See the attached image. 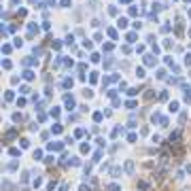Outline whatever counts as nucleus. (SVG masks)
Listing matches in <instances>:
<instances>
[{
    "instance_id": "1",
    "label": "nucleus",
    "mask_w": 191,
    "mask_h": 191,
    "mask_svg": "<svg viewBox=\"0 0 191 191\" xmlns=\"http://www.w3.org/2000/svg\"><path fill=\"white\" fill-rule=\"evenodd\" d=\"M62 147H64L62 142H51L49 144V151H62Z\"/></svg>"
},
{
    "instance_id": "2",
    "label": "nucleus",
    "mask_w": 191,
    "mask_h": 191,
    "mask_svg": "<svg viewBox=\"0 0 191 191\" xmlns=\"http://www.w3.org/2000/svg\"><path fill=\"white\" fill-rule=\"evenodd\" d=\"M144 64H147V66H155V55H147L144 58Z\"/></svg>"
},
{
    "instance_id": "3",
    "label": "nucleus",
    "mask_w": 191,
    "mask_h": 191,
    "mask_svg": "<svg viewBox=\"0 0 191 191\" xmlns=\"http://www.w3.org/2000/svg\"><path fill=\"white\" fill-rule=\"evenodd\" d=\"M64 100H66V106H68V111H70V108H75V100H72V96H66Z\"/></svg>"
},
{
    "instance_id": "4",
    "label": "nucleus",
    "mask_w": 191,
    "mask_h": 191,
    "mask_svg": "<svg viewBox=\"0 0 191 191\" xmlns=\"http://www.w3.org/2000/svg\"><path fill=\"white\" fill-rule=\"evenodd\" d=\"M15 187H13V183H9V180H4L2 183V191H13Z\"/></svg>"
},
{
    "instance_id": "5",
    "label": "nucleus",
    "mask_w": 191,
    "mask_h": 191,
    "mask_svg": "<svg viewBox=\"0 0 191 191\" xmlns=\"http://www.w3.org/2000/svg\"><path fill=\"white\" fill-rule=\"evenodd\" d=\"M125 172H127V174H132V172H134V161H127L125 163Z\"/></svg>"
},
{
    "instance_id": "6",
    "label": "nucleus",
    "mask_w": 191,
    "mask_h": 191,
    "mask_svg": "<svg viewBox=\"0 0 191 191\" xmlns=\"http://www.w3.org/2000/svg\"><path fill=\"white\" fill-rule=\"evenodd\" d=\"M23 79H26V81H32V79H34V72H32V70H26V72H23Z\"/></svg>"
},
{
    "instance_id": "7",
    "label": "nucleus",
    "mask_w": 191,
    "mask_h": 191,
    "mask_svg": "<svg viewBox=\"0 0 191 191\" xmlns=\"http://www.w3.org/2000/svg\"><path fill=\"white\" fill-rule=\"evenodd\" d=\"M178 138H180V134H178V132H174V134H170V144H174V142H176Z\"/></svg>"
},
{
    "instance_id": "8",
    "label": "nucleus",
    "mask_w": 191,
    "mask_h": 191,
    "mask_svg": "<svg viewBox=\"0 0 191 191\" xmlns=\"http://www.w3.org/2000/svg\"><path fill=\"white\" fill-rule=\"evenodd\" d=\"M117 26H119V28H125V26H127V19H125V17H121V19L117 21Z\"/></svg>"
},
{
    "instance_id": "9",
    "label": "nucleus",
    "mask_w": 191,
    "mask_h": 191,
    "mask_svg": "<svg viewBox=\"0 0 191 191\" xmlns=\"http://www.w3.org/2000/svg\"><path fill=\"white\" fill-rule=\"evenodd\" d=\"M9 155H13V157H19V149H9Z\"/></svg>"
},
{
    "instance_id": "10",
    "label": "nucleus",
    "mask_w": 191,
    "mask_h": 191,
    "mask_svg": "<svg viewBox=\"0 0 191 191\" xmlns=\"http://www.w3.org/2000/svg\"><path fill=\"white\" fill-rule=\"evenodd\" d=\"M178 111V102H170V113H174Z\"/></svg>"
},
{
    "instance_id": "11",
    "label": "nucleus",
    "mask_w": 191,
    "mask_h": 191,
    "mask_svg": "<svg viewBox=\"0 0 191 191\" xmlns=\"http://www.w3.org/2000/svg\"><path fill=\"white\" fill-rule=\"evenodd\" d=\"M108 191H121V187H119V185H115V183H113V185H108Z\"/></svg>"
},
{
    "instance_id": "12",
    "label": "nucleus",
    "mask_w": 191,
    "mask_h": 191,
    "mask_svg": "<svg viewBox=\"0 0 191 191\" xmlns=\"http://www.w3.org/2000/svg\"><path fill=\"white\" fill-rule=\"evenodd\" d=\"M136 77L142 79V77H144V70H142V68H138V70H136Z\"/></svg>"
},
{
    "instance_id": "13",
    "label": "nucleus",
    "mask_w": 191,
    "mask_h": 191,
    "mask_svg": "<svg viewBox=\"0 0 191 191\" xmlns=\"http://www.w3.org/2000/svg\"><path fill=\"white\" fill-rule=\"evenodd\" d=\"M21 180H23V183H28V180H30V174H28V172H23V176H21Z\"/></svg>"
},
{
    "instance_id": "14",
    "label": "nucleus",
    "mask_w": 191,
    "mask_h": 191,
    "mask_svg": "<svg viewBox=\"0 0 191 191\" xmlns=\"http://www.w3.org/2000/svg\"><path fill=\"white\" fill-rule=\"evenodd\" d=\"M111 174H113V176H119V174H121V170H119V168H113Z\"/></svg>"
},
{
    "instance_id": "15",
    "label": "nucleus",
    "mask_w": 191,
    "mask_h": 191,
    "mask_svg": "<svg viewBox=\"0 0 191 191\" xmlns=\"http://www.w3.org/2000/svg\"><path fill=\"white\" fill-rule=\"evenodd\" d=\"M64 87H72V79H66V81H64Z\"/></svg>"
},
{
    "instance_id": "16",
    "label": "nucleus",
    "mask_w": 191,
    "mask_h": 191,
    "mask_svg": "<svg viewBox=\"0 0 191 191\" xmlns=\"http://www.w3.org/2000/svg\"><path fill=\"white\" fill-rule=\"evenodd\" d=\"M138 187L140 189H149V183H144V180H142V183H138Z\"/></svg>"
},
{
    "instance_id": "17",
    "label": "nucleus",
    "mask_w": 191,
    "mask_h": 191,
    "mask_svg": "<svg viewBox=\"0 0 191 191\" xmlns=\"http://www.w3.org/2000/svg\"><path fill=\"white\" fill-rule=\"evenodd\" d=\"M79 191H89V187H87V185H81V187H79Z\"/></svg>"
},
{
    "instance_id": "18",
    "label": "nucleus",
    "mask_w": 191,
    "mask_h": 191,
    "mask_svg": "<svg viewBox=\"0 0 191 191\" xmlns=\"http://www.w3.org/2000/svg\"><path fill=\"white\" fill-rule=\"evenodd\" d=\"M185 64H187V66L191 64V55H187V58H185Z\"/></svg>"
},
{
    "instance_id": "19",
    "label": "nucleus",
    "mask_w": 191,
    "mask_h": 191,
    "mask_svg": "<svg viewBox=\"0 0 191 191\" xmlns=\"http://www.w3.org/2000/svg\"><path fill=\"white\" fill-rule=\"evenodd\" d=\"M121 2H125V4H127V2H132V0H121Z\"/></svg>"
},
{
    "instance_id": "20",
    "label": "nucleus",
    "mask_w": 191,
    "mask_h": 191,
    "mask_svg": "<svg viewBox=\"0 0 191 191\" xmlns=\"http://www.w3.org/2000/svg\"><path fill=\"white\" fill-rule=\"evenodd\" d=\"M189 36H191V30H189Z\"/></svg>"
}]
</instances>
